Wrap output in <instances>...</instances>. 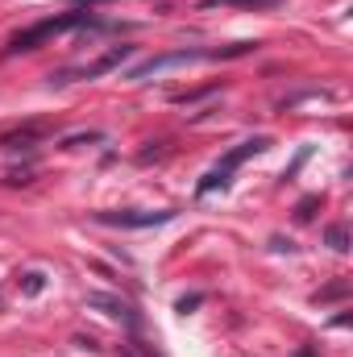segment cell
<instances>
[{
	"label": "cell",
	"mask_w": 353,
	"mask_h": 357,
	"mask_svg": "<svg viewBox=\"0 0 353 357\" xmlns=\"http://www.w3.org/2000/svg\"><path fill=\"white\" fill-rule=\"evenodd\" d=\"M250 50H254V42H233V46H216V50H175V54H158V59L137 63V67L129 71V79L142 84V79H150V75H158V71H167V67L208 63V59H241V54H250Z\"/></svg>",
	"instance_id": "cell-1"
},
{
	"label": "cell",
	"mask_w": 353,
	"mask_h": 357,
	"mask_svg": "<svg viewBox=\"0 0 353 357\" xmlns=\"http://www.w3.org/2000/svg\"><path fill=\"white\" fill-rule=\"evenodd\" d=\"M75 25H96V17H91V13H63V17L38 21L33 29L17 33V38L8 42V54H21V50H38L46 38H54V33H67V29H75Z\"/></svg>",
	"instance_id": "cell-2"
},
{
	"label": "cell",
	"mask_w": 353,
	"mask_h": 357,
	"mask_svg": "<svg viewBox=\"0 0 353 357\" xmlns=\"http://www.w3.org/2000/svg\"><path fill=\"white\" fill-rule=\"evenodd\" d=\"M266 146H270V137H250V142H241V146H233L208 175H204V183H200V195H208V191H216V187H229V178H233V171L246 162V158H254V154H262Z\"/></svg>",
	"instance_id": "cell-3"
},
{
	"label": "cell",
	"mask_w": 353,
	"mask_h": 357,
	"mask_svg": "<svg viewBox=\"0 0 353 357\" xmlns=\"http://www.w3.org/2000/svg\"><path fill=\"white\" fill-rule=\"evenodd\" d=\"M129 54H133V46H112L108 54H100V59H96V63H88V67H71V71L50 75V84H75V79H96V75H108V71H112V67H121Z\"/></svg>",
	"instance_id": "cell-4"
},
{
	"label": "cell",
	"mask_w": 353,
	"mask_h": 357,
	"mask_svg": "<svg viewBox=\"0 0 353 357\" xmlns=\"http://www.w3.org/2000/svg\"><path fill=\"white\" fill-rule=\"evenodd\" d=\"M100 225H121V229H150V225H167L175 220V212H100Z\"/></svg>",
	"instance_id": "cell-5"
},
{
	"label": "cell",
	"mask_w": 353,
	"mask_h": 357,
	"mask_svg": "<svg viewBox=\"0 0 353 357\" xmlns=\"http://www.w3.org/2000/svg\"><path fill=\"white\" fill-rule=\"evenodd\" d=\"M42 137H46V129H42V125H25V129L4 133V137H0V150H33Z\"/></svg>",
	"instance_id": "cell-6"
},
{
	"label": "cell",
	"mask_w": 353,
	"mask_h": 357,
	"mask_svg": "<svg viewBox=\"0 0 353 357\" xmlns=\"http://www.w3.org/2000/svg\"><path fill=\"white\" fill-rule=\"evenodd\" d=\"M91 307H104L108 316H117V320H125L129 328H137V316H133V307L129 303H121V299H112V295H91L88 299Z\"/></svg>",
	"instance_id": "cell-7"
},
{
	"label": "cell",
	"mask_w": 353,
	"mask_h": 357,
	"mask_svg": "<svg viewBox=\"0 0 353 357\" xmlns=\"http://www.w3.org/2000/svg\"><path fill=\"white\" fill-rule=\"evenodd\" d=\"M283 0H200V8H274Z\"/></svg>",
	"instance_id": "cell-8"
},
{
	"label": "cell",
	"mask_w": 353,
	"mask_h": 357,
	"mask_svg": "<svg viewBox=\"0 0 353 357\" xmlns=\"http://www.w3.org/2000/svg\"><path fill=\"white\" fill-rule=\"evenodd\" d=\"M329 245H333L337 254H345V250H350V229H345V225H333V229H329Z\"/></svg>",
	"instance_id": "cell-9"
},
{
	"label": "cell",
	"mask_w": 353,
	"mask_h": 357,
	"mask_svg": "<svg viewBox=\"0 0 353 357\" xmlns=\"http://www.w3.org/2000/svg\"><path fill=\"white\" fill-rule=\"evenodd\" d=\"M21 291H25V295H38V291H42V274H25V278H21Z\"/></svg>",
	"instance_id": "cell-10"
},
{
	"label": "cell",
	"mask_w": 353,
	"mask_h": 357,
	"mask_svg": "<svg viewBox=\"0 0 353 357\" xmlns=\"http://www.w3.org/2000/svg\"><path fill=\"white\" fill-rule=\"evenodd\" d=\"M312 208H316V199H303V204H299V220H308V216H312Z\"/></svg>",
	"instance_id": "cell-11"
},
{
	"label": "cell",
	"mask_w": 353,
	"mask_h": 357,
	"mask_svg": "<svg viewBox=\"0 0 353 357\" xmlns=\"http://www.w3.org/2000/svg\"><path fill=\"white\" fill-rule=\"evenodd\" d=\"M80 4H84V8H91V4H100V0H80Z\"/></svg>",
	"instance_id": "cell-12"
},
{
	"label": "cell",
	"mask_w": 353,
	"mask_h": 357,
	"mask_svg": "<svg viewBox=\"0 0 353 357\" xmlns=\"http://www.w3.org/2000/svg\"><path fill=\"white\" fill-rule=\"evenodd\" d=\"M121 357H133V354H121Z\"/></svg>",
	"instance_id": "cell-13"
}]
</instances>
